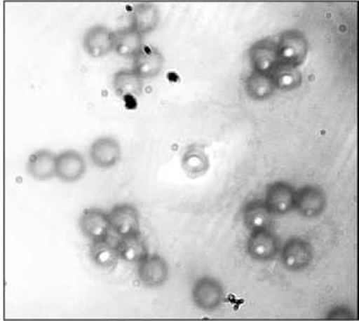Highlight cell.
<instances>
[{
    "label": "cell",
    "mask_w": 359,
    "mask_h": 321,
    "mask_svg": "<svg viewBox=\"0 0 359 321\" xmlns=\"http://www.w3.org/2000/svg\"><path fill=\"white\" fill-rule=\"evenodd\" d=\"M164 67V56L157 48H144L134 57V71L141 78H153L161 74Z\"/></svg>",
    "instance_id": "9a60e30c"
},
{
    "label": "cell",
    "mask_w": 359,
    "mask_h": 321,
    "mask_svg": "<svg viewBox=\"0 0 359 321\" xmlns=\"http://www.w3.org/2000/svg\"><path fill=\"white\" fill-rule=\"evenodd\" d=\"M327 205V197L320 187L306 185L296 191L295 210L304 218H314L323 214Z\"/></svg>",
    "instance_id": "52a82bcc"
},
{
    "label": "cell",
    "mask_w": 359,
    "mask_h": 321,
    "mask_svg": "<svg viewBox=\"0 0 359 321\" xmlns=\"http://www.w3.org/2000/svg\"><path fill=\"white\" fill-rule=\"evenodd\" d=\"M116 250L120 259L130 264H138L149 254L144 240L140 233L122 236L116 245Z\"/></svg>",
    "instance_id": "ffe728a7"
},
{
    "label": "cell",
    "mask_w": 359,
    "mask_h": 321,
    "mask_svg": "<svg viewBox=\"0 0 359 321\" xmlns=\"http://www.w3.org/2000/svg\"><path fill=\"white\" fill-rule=\"evenodd\" d=\"M143 80L134 70H121L113 78V88L121 97H137L142 93Z\"/></svg>",
    "instance_id": "7402d4cb"
},
{
    "label": "cell",
    "mask_w": 359,
    "mask_h": 321,
    "mask_svg": "<svg viewBox=\"0 0 359 321\" xmlns=\"http://www.w3.org/2000/svg\"><path fill=\"white\" fill-rule=\"evenodd\" d=\"M143 48V36L134 28L128 27L114 32V46L118 55L122 57L134 58Z\"/></svg>",
    "instance_id": "e0dca14e"
},
{
    "label": "cell",
    "mask_w": 359,
    "mask_h": 321,
    "mask_svg": "<svg viewBox=\"0 0 359 321\" xmlns=\"http://www.w3.org/2000/svg\"><path fill=\"white\" fill-rule=\"evenodd\" d=\"M29 175L38 181H48L56 177V156L51 151L41 149L28 159Z\"/></svg>",
    "instance_id": "2e32d148"
},
{
    "label": "cell",
    "mask_w": 359,
    "mask_h": 321,
    "mask_svg": "<svg viewBox=\"0 0 359 321\" xmlns=\"http://www.w3.org/2000/svg\"><path fill=\"white\" fill-rule=\"evenodd\" d=\"M159 23V10L154 4L142 3L135 6L132 14V26L140 35L150 34Z\"/></svg>",
    "instance_id": "ac0fdd59"
},
{
    "label": "cell",
    "mask_w": 359,
    "mask_h": 321,
    "mask_svg": "<svg viewBox=\"0 0 359 321\" xmlns=\"http://www.w3.org/2000/svg\"><path fill=\"white\" fill-rule=\"evenodd\" d=\"M114 46V32L98 25L90 28L84 37V48L86 53L94 58H102L108 55Z\"/></svg>",
    "instance_id": "7c38bea8"
},
{
    "label": "cell",
    "mask_w": 359,
    "mask_h": 321,
    "mask_svg": "<svg viewBox=\"0 0 359 321\" xmlns=\"http://www.w3.org/2000/svg\"><path fill=\"white\" fill-rule=\"evenodd\" d=\"M90 156L96 167L110 169L120 161L122 149L116 139L104 137L94 141L90 146Z\"/></svg>",
    "instance_id": "8fae6325"
},
{
    "label": "cell",
    "mask_w": 359,
    "mask_h": 321,
    "mask_svg": "<svg viewBox=\"0 0 359 321\" xmlns=\"http://www.w3.org/2000/svg\"><path fill=\"white\" fill-rule=\"evenodd\" d=\"M195 306L205 312L217 310L224 301V288L217 278L203 276L196 280L191 288Z\"/></svg>",
    "instance_id": "3957f363"
},
{
    "label": "cell",
    "mask_w": 359,
    "mask_h": 321,
    "mask_svg": "<svg viewBox=\"0 0 359 321\" xmlns=\"http://www.w3.org/2000/svg\"><path fill=\"white\" fill-rule=\"evenodd\" d=\"M314 260V248L302 238H290L281 250V261L290 272H302L311 266Z\"/></svg>",
    "instance_id": "7a4b0ae2"
},
{
    "label": "cell",
    "mask_w": 359,
    "mask_h": 321,
    "mask_svg": "<svg viewBox=\"0 0 359 321\" xmlns=\"http://www.w3.org/2000/svg\"><path fill=\"white\" fill-rule=\"evenodd\" d=\"M244 88L248 96L254 101H265L271 98L276 88L271 74L252 72L244 82Z\"/></svg>",
    "instance_id": "d6986e66"
},
{
    "label": "cell",
    "mask_w": 359,
    "mask_h": 321,
    "mask_svg": "<svg viewBox=\"0 0 359 321\" xmlns=\"http://www.w3.org/2000/svg\"><path fill=\"white\" fill-rule=\"evenodd\" d=\"M111 229L122 236L140 233V213L134 205H116L108 214Z\"/></svg>",
    "instance_id": "ba28073f"
},
{
    "label": "cell",
    "mask_w": 359,
    "mask_h": 321,
    "mask_svg": "<svg viewBox=\"0 0 359 321\" xmlns=\"http://www.w3.org/2000/svg\"><path fill=\"white\" fill-rule=\"evenodd\" d=\"M137 273L141 284L148 288H157L168 280V262L161 256L148 254L138 262Z\"/></svg>",
    "instance_id": "8992f818"
},
{
    "label": "cell",
    "mask_w": 359,
    "mask_h": 321,
    "mask_svg": "<svg viewBox=\"0 0 359 321\" xmlns=\"http://www.w3.org/2000/svg\"><path fill=\"white\" fill-rule=\"evenodd\" d=\"M296 189L286 182H274L268 185L265 202L273 215H286L295 210Z\"/></svg>",
    "instance_id": "5b68a950"
},
{
    "label": "cell",
    "mask_w": 359,
    "mask_h": 321,
    "mask_svg": "<svg viewBox=\"0 0 359 321\" xmlns=\"http://www.w3.org/2000/svg\"><path fill=\"white\" fill-rule=\"evenodd\" d=\"M80 228L90 241L108 239L111 230L108 214L96 207L84 210L80 217Z\"/></svg>",
    "instance_id": "30bf717a"
},
{
    "label": "cell",
    "mask_w": 359,
    "mask_h": 321,
    "mask_svg": "<svg viewBox=\"0 0 359 321\" xmlns=\"http://www.w3.org/2000/svg\"><path fill=\"white\" fill-rule=\"evenodd\" d=\"M90 256L94 264L102 268H112L120 259L116 246L112 245L108 239L92 241Z\"/></svg>",
    "instance_id": "603a6c76"
},
{
    "label": "cell",
    "mask_w": 359,
    "mask_h": 321,
    "mask_svg": "<svg viewBox=\"0 0 359 321\" xmlns=\"http://www.w3.org/2000/svg\"><path fill=\"white\" fill-rule=\"evenodd\" d=\"M83 156L76 151H65L56 156V177L66 183L79 181L86 173Z\"/></svg>",
    "instance_id": "4fadbf2b"
},
{
    "label": "cell",
    "mask_w": 359,
    "mask_h": 321,
    "mask_svg": "<svg viewBox=\"0 0 359 321\" xmlns=\"http://www.w3.org/2000/svg\"><path fill=\"white\" fill-rule=\"evenodd\" d=\"M247 250L256 261H271L280 252V241L270 229L256 230L250 232Z\"/></svg>",
    "instance_id": "277c9868"
},
{
    "label": "cell",
    "mask_w": 359,
    "mask_h": 321,
    "mask_svg": "<svg viewBox=\"0 0 359 321\" xmlns=\"http://www.w3.org/2000/svg\"><path fill=\"white\" fill-rule=\"evenodd\" d=\"M348 316H352L350 312L346 308H334V310L328 314V317L332 319H346L350 318Z\"/></svg>",
    "instance_id": "d4e9b609"
},
{
    "label": "cell",
    "mask_w": 359,
    "mask_h": 321,
    "mask_svg": "<svg viewBox=\"0 0 359 321\" xmlns=\"http://www.w3.org/2000/svg\"><path fill=\"white\" fill-rule=\"evenodd\" d=\"M270 74L276 90L282 92H292L302 86V74L299 67L280 62Z\"/></svg>",
    "instance_id": "44dd1931"
},
{
    "label": "cell",
    "mask_w": 359,
    "mask_h": 321,
    "mask_svg": "<svg viewBox=\"0 0 359 321\" xmlns=\"http://www.w3.org/2000/svg\"><path fill=\"white\" fill-rule=\"evenodd\" d=\"M249 57L253 71L258 74H270L280 64L276 42L270 39L258 40L252 44L249 50Z\"/></svg>",
    "instance_id": "9c48e42d"
},
{
    "label": "cell",
    "mask_w": 359,
    "mask_h": 321,
    "mask_svg": "<svg viewBox=\"0 0 359 321\" xmlns=\"http://www.w3.org/2000/svg\"><path fill=\"white\" fill-rule=\"evenodd\" d=\"M182 165L189 175H201L209 165V159L201 147L193 146L185 151L182 157Z\"/></svg>",
    "instance_id": "cb8c5ba5"
},
{
    "label": "cell",
    "mask_w": 359,
    "mask_h": 321,
    "mask_svg": "<svg viewBox=\"0 0 359 321\" xmlns=\"http://www.w3.org/2000/svg\"><path fill=\"white\" fill-rule=\"evenodd\" d=\"M276 53L281 64L299 67L309 53V42L304 32L288 29L282 32L276 41Z\"/></svg>",
    "instance_id": "6da1fadb"
},
{
    "label": "cell",
    "mask_w": 359,
    "mask_h": 321,
    "mask_svg": "<svg viewBox=\"0 0 359 321\" xmlns=\"http://www.w3.org/2000/svg\"><path fill=\"white\" fill-rule=\"evenodd\" d=\"M273 214L270 212L263 200H253L244 205L242 221L250 232L270 229Z\"/></svg>",
    "instance_id": "5bb4252c"
}]
</instances>
